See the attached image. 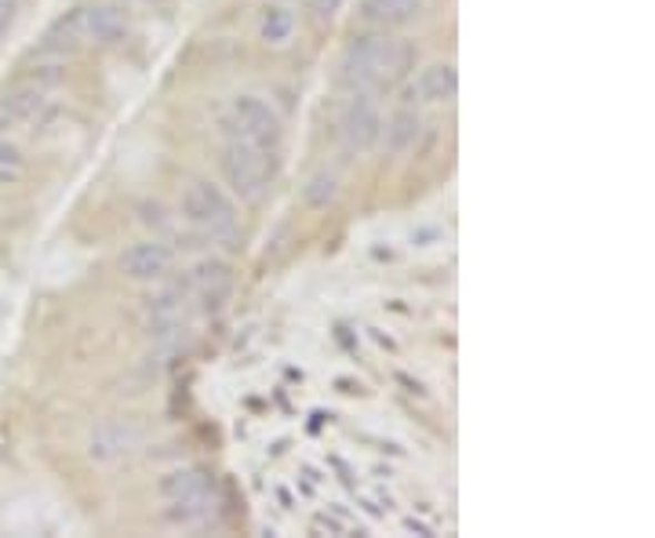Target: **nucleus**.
Instances as JSON below:
<instances>
[{
  "label": "nucleus",
  "mask_w": 655,
  "mask_h": 538,
  "mask_svg": "<svg viewBox=\"0 0 655 538\" xmlns=\"http://www.w3.org/2000/svg\"><path fill=\"white\" fill-rule=\"evenodd\" d=\"M415 59H419V51L409 41H393V37H364V41H353L346 48L343 81L357 91V95L390 91L412 73Z\"/></svg>",
  "instance_id": "nucleus-1"
},
{
  "label": "nucleus",
  "mask_w": 655,
  "mask_h": 538,
  "mask_svg": "<svg viewBox=\"0 0 655 538\" xmlns=\"http://www.w3.org/2000/svg\"><path fill=\"white\" fill-rule=\"evenodd\" d=\"M278 168H281L278 150L252 146L244 139H230L226 150H222V175H226L230 190L241 201H259L270 190V182L278 179Z\"/></svg>",
  "instance_id": "nucleus-2"
},
{
  "label": "nucleus",
  "mask_w": 655,
  "mask_h": 538,
  "mask_svg": "<svg viewBox=\"0 0 655 538\" xmlns=\"http://www.w3.org/2000/svg\"><path fill=\"white\" fill-rule=\"evenodd\" d=\"M230 139H244V142H252V146L281 153V139H284L281 116L262 99L244 95L233 102V110H230Z\"/></svg>",
  "instance_id": "nucleus-3"
},
{
  "label": "nucleus",
  "mask_w": 655,
  "mask_h": 538,
  "mask_svg": "<svg viewBox=\"0 0 655 538\" xmlns=\"http://www.w3.org/2000/svg\"><path fill=\"white\" fill-rule=\"evenodd\" d=\"M182 215H187V222H193L196 230L212 233V237L233 230V204H230V196L222 193L215 182H204V179L193 182V186L182 193Z\"/></svg>",
  "instance_id": "nucleus-4"
},
{
  "label": "nucleus",
  "mask_w": 655,
  "mask_h": 538,
  "mask_svg": "<svg viewBox=\"0 0 655 538\" xmlns=\"http://www.w3.org/2000/svg\"><path fill=\"white\" fill-rule=\"evenodd\" d=\"M161 495L172 498L175 517L190 520V517H204L212 509V484L196 469H179V474H168L161 480Z\"/></svg>",
  "instance_id": "nucleus-5"
},
{
  "label": "nucleus",
  "mask_w": 655,
  "mask_h": 538,
  "mask_svg": "<svg viewBox=\"0 0 655 538\" xmlns=\"http://www.w3.org/2000/svg\"><path fill=\"white\" fill-rule=\"evenodd\" d=\"M379 139H383V116H379L375 102L369 95H357V91H353L350 106L343 113V142H346V150L364 153V150H372Z\"/></svg>",
  "instance_id": "nucleus-6"
},
{
  "label": "nucleus",
  "mask_w": 655,
  "mask_h": 538,
  "mask_svg": "<svg viewBox=\"0 0 655 538\" xmlns=\"http://www.w3.org/2000/svg\"><path fill=\"white\" fill-rule=\"evenodd\" d=\"M73 30H77V41L117 44L128 37V19H124V11H117V8L88 4L73 11Z\"/></svg>",
  "instance_id": "nucleus-7"
},
{
  "label": "nucleus",
  "mask_w": 655,
  "mask_h": 538,
  "mask_svg": "<svg viewBox=\"0 0 655 538\" xmlns=\"http://www.w3.org/2000/svg\"><path fill=\"white\" fill-rule=\"evenodd\" d=\"M193 292L208 313H219L233 298V270L226 262H204L193 270Z\"/></svg>",
  "instance_id": "nucleus-8"
},
{
  "label": "nucleus",
  "mask_w": 655,
  "mask_h": 538,
  "mask_svg": "<svg viewBox=\"0 0 655 538\" xmlns=\"http://www.w3.org/2000/svg\"><path fill=\"white\" fill-rule=\"evenodd\" d=\"M168 270H172V252L157 241L135 244L121 255V273L131 281H161Z\"/></svg>",
  "instance_id": "nucleus-9"
},
{
  "label": "nucleus",
  "mask_w": 655,
  "mask_h": 538,
  "mask_svg": "<svg viewBox=\"0 0 655 538\" xmlns=\"http://www.w3.org/2000/svg\"><path fill=\"white\" fill-rule=\"evenodd\" d=\"M142 440V433L124 423V418H110V423L95 426V433H91V458H121L128 451H135Z\"/></svg>",
  "instance_id": "nucleus-10"
},
{
  "label": "nucleus",
  "mask_w": 655,
  "mask_h": 538,
  "mask_svg": "<svg viewBox=\"0 0 655 538\" xmlns=\"http://www.w3.org/2000/svg\"><path fill=\"white\" fill-rule=\"evenodd\" d=\"M423 0H361V19L375 26H404L419 16Z\"/></svg>",
  "instance_id": "nucleus-11"
},
{
  "label": "nucleus",
  "mask_w": 655,
  "mask_h": 538,
  "mask_svg": "<svg viewBox=\"0 0 655 538\" xmlns=\"http://www.w3.org/2000/svg\"><path fill=\"white\" fill-rule=\"evenodd\" d=\"M419 95L426 102H452L458 95V73L452 62H434L419 77Z\"/></svg>",
  "instance_id": "nucleus-12"
},
{
  "label": "nucleus",
  "mask_w": 655,
  "mask_h": 538,
  "mask_svg": "<svg viewBox=\"0 0 655 538\" xmlns=\"http://www.w3.org/2000/svg\"><path fill=\"white\" fill-rule=\"evenodd\" d=\"M383 135H386V150L390 153H404L415 142V135H419V113L412 106L397 110L383 124Z\"/></svg>",
  "instance_id": "nucleus-13"
},
{
  "label": "nucleus",
  "mask_w": 655,
  "mask_h": 538,
  "mask_svg": "<svg viewBox=\"0 0 655 538\" xmlns=\"http://www.w3.org/2000/svg\"><path fill=\"white\" fill-rule=\"evenodd\" d=\"M295 30V19H292V11H284V8H273L266 11V19H262V37H266L270 44H284L288 37H292Z\"/></svg>",
  "instance_id": "nucleus-14"
},
{
  "label": "nucleus",
  "mask_w": 655,
  "mask_h": 538,
  "mask_svg": "<svg viewBox=\"0 0 655 538\" xmlns=\"http://www.w3.org/2000/svg\"><path fill=\"white\" fill-rule=\"evenodd\" d=\"M19 175H22V153L16 146H8V142H0V186L16 182Z\"/></svg>",
  "instance_id": "nucleus-15"
},
{
  "label": "nucleus",
  "mask_w": 655,
  "mask_h": 538,
  "mask_svg": "<svg viewBox=\"0 0 655 538\" xmlns=\"http://www.w3.org/2000/svg\"><path fill=\"white\" fill-rule=\"evenodd\" d=\"M16 8H19V0H0V41H4L11 22H16Z\"/></svg>",
  "instance_id": "nucleus-16"
},
{
  "label": "nucleus",
  "mask_w": 655,
  "mask_h": 538,
  "mask_svg": "<svg viewBox=\"0 0 655 538\" xmlns=\"http://www.w3.org/2000/svg\"><path fill=\"white\" fill-rule=\"evenodd\" d=\"M339 4H343V0H313V8H318L321 16H335Z\"/></svg>",
  "instance_id": "nucleus-17"
}]
</instances>
